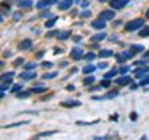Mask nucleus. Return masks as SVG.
Listing matches in <instances>:
<instances>
[{
  "mask_svg": "<svg viewBox=\"0 0 149 140\" xmlns=\"http://www.w3.org/2000/svg\"><path fill=\"white\" fill-rule=\"evenodd\" d=\"M143 25H144V19L138 18V19H134V20L128 21L124 28H126L127 31H134V30H137V29H140Z\"/></svg>",
  "mask_w": 149,
  "mask_h": 140,
  "instance_id": "obj_1",
  "label": "nucleus"
},
{
  "mask_svg": "<svg viewBox=\"0 0 149 140\" xmlns=\"http://www.w3.org/2000/svg\"><path fill=\"white\" fill-rule=\"evenodd\" d=\"M56 3H57V0H40V1L36 3V9L44 10L46 9L47 6H51V5L56 4Z\"/></svg>",
  "mask_w": 149,
  "mask_h": 140,
  "instance_id": "obj_2",
  "label": "nucleus"
},
{
  "mask_svg": "<svg viewBox=\"0 0 149 140\" xmlns=\"http://www.w3.org/2000/svg\"><path fill=\"white\" fill-rule=\"evenodd\" d=\"M129 3V0H111V8L113 9H122Z\"/></svg>",
  "mask_w": 149,
  "mask_h": 140,
  "instance_id": "obj_3",
  "label": "nucleus"
},
{
  "mask_svg": "<svg viewBox=\"0 0 149 140\" xmlns=\"http://www.w3.org/2000/svg\"><path fill=\"white\" fill-rule=\"evenodd\" d=\"M114 16H116V14H114L113 10H104V11H102L101 14L98 15V18L103 20H112L114 19Z\"/></svg>",
  "mask_w": 149,
  "mask_h": 140,
  "instance_id": "obj_4",
  "label": "nucleus"
},
{
  "mask_svg": "<svg viewBox=\"0 0 149 140\" xmlns=\"http://www.w3.org/2000/svg\"><path fill=\"white\" fill-rule=\"evenodd\" d=\"M19 76L23 80H33V79L36 78V73L31 71V70H25V71L21 73Z\"/></svg>",
  "mask_w": 149,
  "mask_h": 140,
  "instance_id": "obj_5",
  "label": "nucleus"
},
{
  "mask_svg": "<svg viewBox=\"0 0 149 140\" xmlns=\"http://www.w3.org/2000/svg\"><path fill=\"white\" fill-rule=\"evenodd\" d=\"M82 55H83V51H82V49L79 48H73L72 51H71V58L73 60H81Z\"/></svg>",
  "mask_w": 149,
  "mask_h": 140,
  "instance_id": "obj_6",
  "label": "nucleus"
},
{
  "mask_svg": "<svg viewBox=\"0 0 149 140\" xmlns=\"http://www.w3.org/2000/svg\"><path fill=\"white\" fill-rule=\"evenodd\" d=\"M33 46V41L30 39H24L21 43L19 44V50H29V49Z\"/></svg>",
  "mask_w": 149,
  "mask_h": 140,
  "instance_id": "obj_7",
  "label": "nucleus"
},
{
  "mask_svg": "<svg viewBox=\"0 0 149 140\" xmlns=\"http://www.w3.org/2000/svg\"><path fill=\"white\" fill-rule=\"evenodd\" d=\"M72 4H73V0H62V1H60V4H58V9L68 10L72 6Z\"/></svg>",
  "mask_w": 149,
  "mask_h": 140,
  "instance_id": "obj_8",
  "label": "nucleus"
},
{
  "mask_svg": "<svg viewBox=\"0 0 149 140\" xmlns=\"http://www.w3.org/2000/svg\"><path fill=\"white\" fill-rule=\"evenodd\" d=\"M94 28V29H103L104 26H106V20H103V19H96L94 21H92V24H91Z\"/></svg>",
  "mask_w": 149,
  "mask_h": 140,
  "instance_id": "obj_9",
  "label": "nucleus"
},
{
  "mask_svg": "<svg viewBox=\"0 0 149 140\" xmlns=\"http://www.w3.org/2000/svg\"><path fill=\"white\" fill-rule=\"evenodd\" d=\"M130 81H132V79L129 76H121L114 80V83H116L117 85H128Z\"/></svg>",
  "mask_w": 149,
  "mask_h": 140,
  "instance_id": "obj_10",
  "label": "nucleus"
},
{
  "mask_svg": "<svg viewBox=\"0 0 149 140\" xmlns=\"http://www.w3.org/2000/svg\"><path fill=\"white\" fill-rule=\"evenodd\" d=\"M118 95V91L117 90H113V91H109L107 93L106 95H103V96H97V98H93V99H96V100H102V99H113L114 96Z\"/></svg>",
  "mask_w": 149,
  "mask_h": 140,
  "instance_id": "obj_11",
  "label": "nucleus"
},
{
  "mask_svg": "<svg viewBox=\"0 0 149 140\" xmlns=\"http://www.w3.org/2000/svg\"><path fill=\"white\" fill-rule=\"evenodd\" d=\"M147 73H149V66H143V68L138 69V70H135L134 71V74L138 79H140V78L143 76V75H145Z\"/></svg>",
  "mask_w": 149,
  "mask_h": 140,
  "instance_id": "obj_12",
  "label": "nucleus"
},
{
  "mask_svg": "<svg viewBox=\"0 0 149 140\" xmlns=\"http://www.w3.org/2000/svg\"><path fill=\"white\" fill-rule=\"evenodd\" d=\"M81 103L77 100H70V102H62L61 106H65V108H73V106H79Z\"/></svg>",
  "mask_w": 149,
  "mask_h": 140,
  "instance_id": "obj_13",
  "label": "nucleus"
},
{
  "mask_svg": "<svg viewBox=\"0 0 149 140\" xmlns=\"http://www.w3.org/2000/svg\"><path fill=\"white\" fill-rule=\"evenodd\" d=\"M33 4V0H20V1H18V6H20V8H30Z\"/></svg>",
  "mask_w": 149,
  "mask_h": 140,
  "instance_id": "obj_14",
  "label": "nucleus"
},
{
  "mask_svg": "<svg viewBox=\"0 0 149 140\" xmlns=\"http://www.w3.org/2000/svg\"><path fill=\"white\" fill-rule=\"evenodd\" d=\"M70 35H71L70 30H67V31H60V33H57V39L58 40H66V39H68Z\"/></svg>",
  "mask_w": 149,
  "mask_h": 140,
  "instance_id": "obj_15",
  "label": "nucleus"
},
{
  "mask_svg": "<svg viewBox=\"0 0 149 140\" xmlns=\"http://www.w3.org/2000/svg\"><path fill=\"white\" fill-rule=\"evenodd\" d=\"M106 36H107V34L106 33H98V34H94L92 36V40L93 41H102V40H104L106 39Z\"/></svg>",
  "mask_w": 149,
  "mask_h": 140,
  "instance_id": "obj_16",
  "label": "nucleus"
},
{
  "mask_svg": "<svg viewBox=\"0 0 149 140\" xmlns=\"http://www.w3.org/2000/svg\"><path fill=\"white\" fill-rule=\"evenodd\" d=\"M113 55V51L109 50V49H102L99 51V56L101 58H108V56H112Z\"/></svg>",
  "mask_w": 149,
  "mask_h": 140,
  "instance_id": "obj_17",
  "label": "nucleus"
},
{
  "mask_svg": "<svg viewBox=\"0 0 149 140\" xmlns=\"http://www.w3.org/2000/svg\"><path fill=\"white\" fill-rule=\"evenodd\" d=\"M143 50H144V46H143V45H132V46H130V51L133 54L143 51Z\"/></svg>",
  "mask_w": 149,
  "mask_h": 140,
  "instance_id": "obj_18",
  "label": "nucleus"
},
{
  "mask_svg": "<svg viewBox=\"0 0 149 140\" xmlns=\"http://www.w3.org/2000/svg\"><path fill=\"white\" fill-rule=\"evenodd\" d=\"M57 76V71H52V73H47V74H44L42 75V79L45 80H50V79H54V78Z\"/></svg>",
  "mask_w": 149,
  "mask_h": 140,
  "instance_id": "obj_19",
  "label": "nucleus"
},
{
  "mask_svg": "<svg viewBox=\"0 0 149 140\" xmlns=\"http://www.w3.org/2000/svg\"><path fill=\"white\" fill-rule=\"evenodd\" d=\"M55 133H57V130H51V131H42V133H39L36 135V138H41V136H50L54 135Z\"/></svg>",
  "mask_w": 149,
  "mask_h": 140,
  "instance_id": "obj_20",
  "label": "nucleus"
},
{
  "mask_svg": "<svg viewBox=\"0 0 149 140\" xmlns=\"http://www.w3.org/2000/svg\"><path fill=\"white\" fill-rule=\"evenodd\" d=\"M94 70H96L94 65H87L83 68V74H91V73H94Z\"/></svg>",
  "mask_w": 149,
  "mask_h": 140,
  "instance_id": "obj_21",
  "label": "nucleus"
},
{
  "mask_svg": "<svg viewBox=\"0 0 149 140\" xmlns=\"http://www.w3.org/2000/svg\"><path fill=\"white\" fill-rule=\"evenodd\" d=\"M47 89L46 88H42V86H39V88H33L31 89V93H35V94H42V93H46Z\"/></svg>",
  "mask_w": 149,
  "mask_h": 140,
  "instance_id": "obj_22",
  "label": "nucleus"
},
{
  "mask_svg": "<svg viewBox=\"0 0 149 140\" xmlns=\"http://www.w3.org/2000/svg\"><path fill=\"white\" fill-rule=\"evenodd\" d=\"M117 73H118V70H116V69H113V70H111V71H108L104 74V79H111V78H114L117 75Z\"/></svg>",
  "mask_w": 149,
  "mask_h": 140,
  "instance_id": "obj_23",
  "label": "nucleus"
},
{
  "mask_svg": "<svg viewBox=\"0 0 149 140\" xmlns=\"http://www.w3.org/2000/svg\"><path fill=\"white\" fill-rule=\"evenodd\" d=\"M57 19H58L57 16H55V18H52V19H50L49 21H46V23H45V26H46V28H52V26L55 25V23L57 21Z\"/></svg>",
  "mask_w": 149,
  "mask_h": 140,
  "instance_id": "obj_24",
  "label": "nucleus"
},
{
  "mask_svg": "<svg viewBox=\"0 0 149 140\" xmlns=\"http://www.w3.org/2000/svg\"><path fill=\"white\" fill-rule=\"evenodd\" d=\"M139 36H142V38H147V36H149V26H145L144 29L140 30Z\"/></svg>",
  "mask_w": 149,
  "mask_h": 140,
  "instance_id": "obj_25",
  "label": "nucleus"
},
{
  "mask_svg": "<svg viewBox=\"0 0 149 140\" xmlns=\"http://www.w3.org/2000/svg\"><path fill=\"white\" fill-rule=\"evenodd\" d=\"M83 59H84V60H87V61H91V60H93V59H96V54H94V53H87V54H84Z\"/></svg>",
  "mask_w": 149,
  "mask_h": 140,
  "instance_id": "obj_26",
  "label": "nucleus"
},
{
  "mask_svg": "<svg viewBox=\"0 0 149 140\" xmlns=\"http://www.w3.org/2000/svg\"><path fill=\"white\" fill-rule=\"evenodd\" d=\"M16 96H18V99H24V98H29L30 96V91H19L18 94H16Z\"/></svg>",
  "mask_w": 149,
  "mask_h": 140,
  "instance_id": "obj_27",
  "label": "nucleus"
},
{
  "mask_svg": "<svg viewBox=\"0 0 149 140\" xmlns=\"http://www.w3.org/2000/svg\"><path fill=\"white\" fill-rule=\"evenodd\" d=\"M13 76H15V73L14 71L5 73V74H3V75L0 76V80H5V79H8V78H13Z\"/></svg>",
  "mask_w": 149,
  "mask_h": 140,
  "instance_id": "obj_28",
  "label": "nucleus"
},
{
  "mask_svg": "<svg viewBox=\"0 0 149 140\" xmlns=\"http://www.w3.org/2000/svg\"><path fill=\"white\" fill-rule=\"evenodd\" d=\"M92 83H94V76H87L83 80V85H89Z\"/></svg>",
  "mask_w": 149,
  "mask_h": 140,
  "instance_id": "obj_29",
  "label": "nucleus"
},
{
  "mask_svg": "<svg viewBox=\"0 0 149 140\" xmlns=\"http://www.w3.org/2000/svg\"><path fill=\"white\" fill-rule=\"evenodd\" d=\"M21 88H23L21 84H15L14 86H13V89H11V93H19L21 90Z\"/></svg>",
  "mask_w": 149,
  "mask_h": 140,
  "instance_id": "obj_30",
  "label": "nucleus"
},
{
  "mask_svg": "<svg viewBox=\"0 0 149 140\" xmlns=\"http://www.w3.org/2000/svg\"><path fill=\"white\" fill-rule=\"evenodd\" d=\"M29 121H20V123H15V124H10V125H6L5 128H14V126H19V125H24V124H28Z\"/></svg>",
  "mask_w": 149,
  "mask_h": 140,
  "instance_id": "obj_31",
  "label": "nucleus"
},
{
  "mask_svg": "<svg viewBox=\"0 0 149 140\" xmlns=\"http://www.w3.org/2000/svg\"><path fill=\"white\" fill-rule=\"evenodd\" d=\"M41 65H42V68H46V69H50V68H52V66H54V64L49 63V61H42Z\"/></svg>",
  "mask_w": 149,
  "mask_h": 140,
  "instance_id": "obj_32",
  "label": "nucleus"
},
{
  "mask_svg": "<svg viewBox=\"0 0 149 140\" xmlns=\"http://www.w3.org/2000/svg\"><path fill=\"white\" fill-rule=\"evenodd\" d=\"M35 68H36V63H29L25 65L26 70H31V69H35Z\"/></svg>",
  "mask_w": 149,
  "mask_h": 140,
  "instance_id": "obj_33",
  "label": "nucleus"
},
{
  "mask_svg": "<svg viewBox=\"0 0 149 140\" xmlns=\"http://www.w3.org/2000/svg\"><path fill=\"white\" fill-rule=\"evenodd\" d=\"M142 86H144V85H147V84H149V76H144V79H142L139 83Z\"/></svg>",
  "mask_w": 149,
  "mask_h": 140,
  "instance_id": "obj_34",
  "label": "nucleus"
},
{
  "mask_svg": "<svg viewBox=\"0 0 149 140\" xmlns=\"http://www.w3.org/2000/svg\"><path fill=\"white\" fill-rule=\"evenodd\" d=\"M23 63H24V58H19L14 61V66H19V65H21Z\"/></svg>",
  "mask_w": 149,
  "mask_h": 140,
  "instance_id": "obj_35",
  "label": "nucleus"
},
{
  "mask_svg": "<svg viewBox=\"0 0 149 140\" xmlns=\"http://www.w3.org/2000/svg\"><path fill=\"white\" fill-rule=\"evenodd\" d=\"M109 84H111V81H109L108 79H104V80H102V81H101V85H102V86H104V88H108V86H109Z\"/></svg>",
  "mask_w": 149,
  "mask_h": 140,
  "instance_id": "obj_36",
  "label": "nucleus"
},
{
  "mask_svg": "<svg viewBox=\"0 0 149 140\" xmlns=\"http://www.w3.org/2000/svg\"><path fill=\"white\" fill-rule=\"evenodd\" d=\"M117 61H118V63H124V61H126V59L123 58L121 54H118V55H117Z\"/></svg>",
  "mask_w": 149,
  "mask_h": 140,
  "instance_id": "obj_37",
  "label": "nucleus"
},
{
  "mask_svg": "<svg viewBox=\"0 0 149 140\" xmlns=\"http://www.w3.org/2000/svg\"><path fill=\"white\" fill-rule=\"evenodd\" d=\"M128 70H129V66H122V68L119 69L118 71L121 73V74H124V73H127Z\"/></svg>",
  "mask_w": 149,
  "mask_h": 140,
  "instance_id": "obj_38",
  "label": "nucleus"
},
{
  "mask_svg": "<svg viewBox=\"0 0 149 140\" xmlns=\"http://www.w3.org/2000/svg\"><path fill=\"white\" fill-rule=\"evenodd\" d=\"M137 118H138V115H137V113H130V120H137Z\"/></svg>",
  "mask_w": 149,
  "mask_h": 140,
  "instance_id": "obj_39",
  "label": "nucleus"
},
{
  "mask_svg": "<svg viewBox=\"0 0 149 140\" xmlns=\"http://www.w3.org/2000/svg\"><path fill=\"white\" fill-rule=\"evenodd\" d=\"M13 18H14V20H19L21 18V14H20V13H15V14L13 15Z\"/></svg>",
  "mask_w": 149,
  "mask_h": 140,
  "instance_id": "obj_40",
  "label": "nucleus"
},
{
  "mask_svg": "<svg viewBox=\"0 0 149 140\" xmlns=\"http://www.w3.org/2000/svg\"><path fill=\"white\" fill-rule=\"evenodd\" d=\"M108 65H107V63H99L98 64V68H101V69H106Z\"/></svg>",
  "mask_w": 149,
  "mask_h": 140,
  "instance_id": "obj_41",
  "label": "nucleus"
},
{
  "mask_svg": "<svg viewBox=\"0 0 149 140\" xmlns=\"http://www.w3.org/2000/svg\"><path fill=\"white\" fill-rule=\"evenodd\" d=\"M89 15H91V13H89V11H83V13L81 14V16H82V18H88Z\"/></svg>",
  "mask_w": 149,
  "mask_h": 140,
  "instance_id": "obj_42",
  "label": "nucleus"
},
{
  "mask_svg": "<svg viewBox=\"0 0 149 140\" xmlns=\"http://www.w3.org/2000/svg\"><path fill=\"white\" fill-rule=\"evenodd\" d=\"M8 89V84H3V85H0V91H5Z\"/></svg>",
  "mask_w": 149,
  "mask_h": 140,
  "instance_id": "obj_43",
  "label": "nucleus"
},
{
  "mask_svg": "<svg viewBox=\"0 0 149 140\" xmlns=\"http://www.w3.org/2000/svg\"><path fill=\"white\" fill-rule=\"evenodd\" d=\"M74 89H76L74 85H67V90H68V91H73Z\"/></svg>",
  "mask_w": 149,
  "mask_h": 140,
  "instance_id": "obj_44",
  "label": "nucleus"
},
{
  "mask_svg": "<svg viewBox=\"0 0 149 140\" xmlns=\"http://www.w3.org/2000/svg\"><path fill=\"white\" fill-rule=\"evenodd\" d=\"M145 63H147L145 60H140V61H135L134 65H140V64H145Z\"/></svg>",
  "mask_w": 149,
  "mask_h": 140,
  "instance_id": "obj_45",
  "label": "nucleus"
},
{
  "mask_svg": "<svg viewBox=\"0 0 149 140\" xmlns=\"http://www.w3.org/2000/svg\"><path fill=\"white\" fill-rule=\"evenodd\" d=\"M148 59L149 58V50H148V51H145V53H144V55H143V59Z\"/></svg>",
  "mask_w": 149,
  "mask_h": 140,
  "instance_id": "obj_46",
  "label": "nucleus"
},
{
  "mask_svg": "<svg viewBox=\"0 0 149 140\" xmlns=\"http://www.w3.org/2000/svg\"><path fill=\"white\" fill-rule=\"evenodd\" d=\"M117 39H118V36H117V35H113V36L111 38V41H116Z\"/></svg>",
  "mask_w": 149,
  "mask_h": 140,
  "instance_id": "obj_47",
  "label": "nucleus"
},
{
  "mask_svg": "<svg viewBox=\"0 0 149 140\" xmlns=\"http://www.w3.org/2000/svg\"><path fill=\"white\" fill-rule=\"evenodd\" d=\"M44 53H45L44 50H42V51H40V53L37 54V58H41V56H42V54H44Z\"/></svg>",
  "mask_w": 149,
  "mask_h": 140,
  "instance_id": "obj_48",
  "label": "nucleus"
},
{
  "mask_svg": "<svg viewBox=\"0 0 149 140\" xmlns=\"http://www.w3.org/2000/svg\"><path fill=\"white\" fill-rule=\"evenodd\" d=\"M67 61H62V63H61V66H67Z\"/></svg>",
  "mask_w": 149,
  "mask_h": 140,
  "instance_id": "obj_49",
  "label": "nucleus"
},
{
  "mask_svg": "<svg viewBox=\"0 0 149 140\" xmlns=\"http://www.w3.org/2000/svg\"><path fill=\"white\" fill-rule=\"evenodd\" d=\"M130 89H132V90H135V89H137V84H133V85L130 86Z\"/></svg>",
  "mask_w": 149,
  "mask_h": 140,
  "instance_id": "obj_50",
  "label": "nucleus"
},
{
  "mask_svg": "<svg viewBox=\"0 0 149 140\" xmlns=\"http://www.w3.org/2000/svg\"><path fill=\"white\" fill-rule=\"evenodd\" d=\"M73 40H74V41H79V40H81V38H79V36H76Z\"/></svg>",
  "mask_w": 149,
  "mask_h": 140,
  "instance_id": "obj_51",
  "label": "nucleus"
},
{
  "mask_svg": "<svg viewBox=\"0 0 149 140\" xmlns=\"http://www.w3.org/2000/svg\"><path fill=\"white\" fill-rule=\"evenodd\" d=\"M145 18H147V19H149V9L147 10V14H145Z\"/></svg>",
  "mask_w": 149,
  "mask_h": 140,
  "instance_id": "obj_52",
  "label": "nucleus"
},
{
  "mask_svg": "<svg viewBox=\"0 0 149 140\" xmlns=\"http://www.w3.org/2000/svg\"><path fill=\"white\" fill-rule=\"evenodd\" d=\"M4 95H5L4 93H3V91H0V99H1V98H4Z\"/></svg>",
  "mask_w": 149,
  "mask_h": 140,
  "instance_id": "obj_53",
  "label": "nucleus"
},
{
  "mask_svg": "<svg viewBox=\"0 0 149 140\" xmlns=\"http://www.w3.org/2000/svg\"><path fill=\"white\" fill-rule=\"evenodd\" d=\"M3 66H4V61H0V69L3 68Z\"/></svg>",
  "mask_w": 149,
  "mask_h": 140,
  "instance_id": "obj_54",
  "label": "nucleus"
},
{
  "mask_svg": "<svg viewBox=\"0 0 149 140\" xmlns=\"http://www.w3.org/2000/svg\"><path fill=\"white\" fill-rule=\"evenodd\" d=\"M1 21H3V18H1V15H0V23H1Z\"/></svg>",
  "mask_w": 149,
  "mask_h": 140,
  "instance_id": "obj_55",
  "label": "nucleus"
},
{
  "mask_svg": "<svg viewBox=\"0 0 149 140\" xmlns=\"http://www.w3.org/2000/svg\"><path fill=\"white\" fill-rule=\"evenodd\" d=\"M99 1H101V3H103V1H107V0H99Z\"/></svg>",
  "mask_w": 149,
  "mask_h": 140,
  "instance_id": "obj_56",
  "label": "nucleus"
}]
</instances>
